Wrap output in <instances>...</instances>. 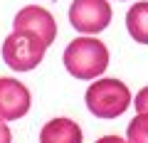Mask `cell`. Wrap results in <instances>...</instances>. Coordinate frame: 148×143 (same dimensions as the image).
I'll return each instance as SVG.
<instances>
[{"label": "cell", "mask_w": 148, "mask_h": 143, "mask_svg": "<svg viewBox=\"0 0 148 143\" xmlns=\"http://www.w3.org/2000/svg\"><path fill=\"white\" fill-rule=\"evenodd\" d=\"M12 141V136H10V128L5 126V121L0 118V143H10Z\"/></svg>", "instance_id": "cell-11"}, {"label": "cell", "mask_w": 148, "mask_h": 143, "mask_svg": "<svg viewBox=\"0 0 148 143\" xmlns=\"http://www.w3.org/2000/svg\"><path fill=\"white\" fill-rule=\"evenodd\" d=\"M86 106L99 118H116L131 106V91L119 79H96L86 89Z\"/></svg>", "instance_id": "cell-2"}, {"label": "cell", "mask_w": 148, "mask_h": 143, "mask_svg": "<svg viewBox=\"0 0 148 143\" xmlns=\"http://www.w3.org/2000/svg\"><path fill=\"white\" fill-rule=\"evenodd\" d=\"M47 44L45 40H40L37 35L25 30H15L12 35H8L3 42V59L12 72H30L45 59Z\"/></svg>", "instance_id": "cell-3"}, {"label": "cell", "mask_w": 148, "mask_h": 143, "mask_svg": "<svg viewBox=\"0 0 148 143\" xmlns=\"http://www.w3.org/2000/svg\"><path fill=\"white\" fill-rule=\"evenodd\" d=\"M30 91L22 81L0 77V118L3 121H17L30 111Z\"/></svg>", "instance_id": "cell-5"}, {"label": "cell", "mask_w": 148, "mask_h": 143, "mask_svg": "<svg viewBox=\"0 0 148 143\" xmlns=\"http://www.w3.org/2000/svg\"><path fill=\"white\" fill-rule=\"evenodd\" d=\"M12 27L37 35L40 40H45L47 47L57 40V22H54V17L49 15L45 8H37V5L22 8V10L15 15V20H12Z\"/></svg>", "instance_id": "cell-6"}, {"label": "cell", "mask_w": 148, "mask_h": 143, "mask_svg": "<svg viewBox=\"0 0 148 143\" xmlns=\"http://www.w3.org/2000/svg\"><path fill=\"white\" fill-rule=\"evenodd\" d=\"M138 114H148V86H143L141 91L136 94V101H133Z\"/></svg>", "instance_id": "cell-10"}, {"label": "cell", "mask_w": 148, "mask_h": 143, "mask_svg": "<svg viewBox=\"0 0 148 143\" xmlns=\"http://www.w3.org/2000/svg\"><path fill=\"white\" fill-rule=\"evenodd\" d=\"M69 22L79 35H96L111 22V5L106 0H74L69 8Z\"/></svg>", "instance_id": "cell-4"}, {"label": "cell", "mask_w": 148, "mask_h": 143, "mask_svg": "<svg viewBox=\"0 0 148 143\" xmlns=\"http://www.w3.org/2000/svg\"><path fill=\"white\" fill-rule=\"evenodd\" d=\"M82 128L72 118H52L40 131V143H82Z\"/></svg>", "instance_id": "cell-7"}, {"label": "cell", "mask_w": 148, "mask_h": 143, "mask_svg": "<svg viewBox=\"0 0 148 143\" xmlns=\"http://www.w3.org/2000/svg\"><path fill=\"white\" fill-rule=\"evenodd\" d=\"M96 143H128V138H119V136H104Z\"/></svg>", "instance_id": "cell-12"}, {"label": "cell", "mask_w": 148, "mask_h": 143, "mask_svg": "<svg viewBox=\"0 0 148 143\" xmlns=\"http://www.w3.org/2000/svg\"><path fill=\"white\" fill-rule=\"evenodd\" d=\"M126 27L136 42L148 44V3H136L126 12Z\"/></svg>", "instance_id": "cell-8"}, {"label": "cell", "mask_w": 148, "mask_h": 143, "mask_svg": "<svg viewBox=\"0 0 148 143\" xmlns=\"http://www.w3.org/2000/svg\"><path fill=\"white\" fill-rule=\"evenodd\" d=\"M109 67V49L96 37H77L64 49V69L77 79H99Z\"/></svg>", "instance_id": "cell-1"}, {"label": "cell", "mask_w": 148, "mask_h": 143, "mask_svg": "<svg viewBox=\"0 0 148 143\" xmlns=\"http://www.w3.org/2000/svg\"><path fill=\"white\" fill-rule=\"evenodd\" d=\"M128 143H148V114H138L126 131Z\"/></svg>", "instance_id": "cell-9"}]
</instances>
